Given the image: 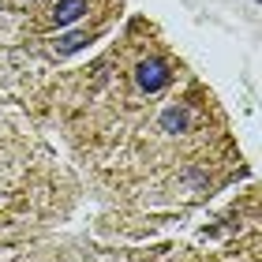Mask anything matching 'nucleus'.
<instances>
[{
	"mask_svg": "<svg viewBox=\"0 0 262 262\" xmlns=\"http://www.w3.org/2000/svg\"><path fill=\"white\" fill-rule=\"evenodd\" d=\"M135 79H139V86L146 90V94H158L169 86V79H172V71L165 60H142L139 71H135Z\"/></svg>",
	"mask_w": 262,
	"mask_h": 262,
	"instance_id": "f257e3e1",
	"label": "nucleus"
},
{
	"mask_svg": "<svg viewBox=\"0 0 262 262\" xmlns=\"http://www.w3.org/2000/svg\"><path fill=\"white\" fill-rule=\"evenodd\" d=\"M79 15H86V0H56V8H53L56 27H68V23H75Z\"/></svg>",
	"mask_w": 262,
	"mask_h": 262,
	"instance_id": "f03ea898",
	"label": "nucleus"
},
{
	"mask_svg": "<svg viewBox=\"0 0 262 262\" xmlns=\"http://www.w3.org/2000/svg\"><path fill=\"white\" fill-rule=\"evenodd\" d=\"M187 124H191V113H187L184 105H172V109L161 113V131H169V135H180V131H187Z\"/></svg>",
	"mask_w": 262,
	"mask_h": 262,
	"instance_id": "7ed1b4c3",
	"label": "nucleus"
},
{
	"mask_svg": "<svg viewBox=\"0 0 262 262\" xmlns=\"http://www.w3.org/2000/svg\"><path fill=\"white\" fill-rule=\"evenodd\" d=\"M86 45V34H68V38H60V45H56V53H75V49H82Z\"/></svg>",
	"mask_w": 262,
	"mask_h": 262,
	"instance_id": "20e7f679",
	"label": "nucleus"
},
{
	"mask_svg": "<svg viewBox=\"0 0 262 262\" xmlns=\"http://www.w3.org/2000/svg\"><path fill=\"white\" fill-rule=\"evenodd\" d=\"M11 4H15V8H23V4H34V0H11Z\"/></svg>",
	"mask_w": 262,
	"mask_h": 262,
	"instance_id": "39448f33",
	"label": "nucleus"
}]
</instances>
